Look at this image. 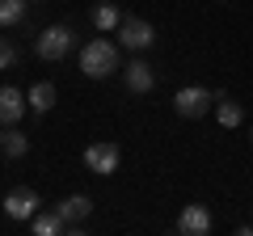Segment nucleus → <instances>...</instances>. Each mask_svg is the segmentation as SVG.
Instances as JSON below:
<instances>
[{"label": "nucleus", "instance_id": "obj_1", "mask_svg": "<svg viewBox=\"0 0 253 236\" xmlns=\"http://www.w3.org/2000/svg\"><path fill=\"white\" fill-rule=\"evenodd\" d=\"M81 72L89 80H106L110 72H118V46L110 38H89L81 46Z\"/></svg>", "mask_w": 253, "mask_h": 236}, {"label": "nucleus", "instance_id": "obj_2", "mask_svg": "<svg viewBox=\"0 0 253 236\" xmlns=\"http://www.w3.org/2000/svg\"><path fill=\"white\" fill-rule=\"evenodd\" d=\"M72 46H76V34H72V26H63V21H55V26H46V30L34 34V51H38V59H46V64L63 59Z\"/></svg>", "mask_w": 253, "mask_h": 236}, {"label": "nucleus", "instance_id": "obj_3", "mask_svg": "<svg viewBox=\"0 0 253 236\" xmlns=\"http://www.w3.org/2000/svg\"><path fill=\"white\" fill-rule=\"evenodd\" d=\"M118 164H123V152H118L114 139H97V144L84 148V169L93 177H110V173H118Z\"/></svg>", "mask_w": 253, "mask_h": 236}, {"label": "nucleus", "instance_id": "obj_4", "mask_svg": "<svg viewBox=\"0 0 253 236\" xmlns=\"http://www.w3.org/2000/svg\"><path fill=\"white\" fill-rule=\"evenodd\" d=\"M114 34H118V46H126V51H135V55H144L148 46L156 42V30L148 26L144 17H123V26H118Z\"/></svg>", "mask_w": 253, "mask_h": 236}, {"label": "nucleus", "instance_id": "obj_5", "mask_svg": "<svg viewBox=\"0 0 253 236\" xmlns=\"http://www.w3.org/2000/svg\"><path fill=\"white\" fill-rule=\"evenodd\" d=\"M173 110H177L181 118H203L211 110V89H203V84H186V89L173 93Z\"/></svg>", "mask_w": 253, "mask_h": 236}, {"label": "nucleus", "instance_id": "obj_6", "mask_svg": "<svg viewBox=\"0 0 253 236\" xmlns=\"http://www.w3.org/2000/svg\"><path fill=\"white\" fill-rule=\"evenodd\" d=\"M38 207H42V202H38V194L30 190V186H17V190L4 194V215L9 219H21V224H26V219L38 215Z\"/></svg>", "mask_w": 253, "mask_h": 236}, {"label": "nucleus", "instance_id": "obj_7", "mask_svg": "<svg viewBox=\"0 0 253 236\" xmlns=\"http://www.w3.org/2000/svg\"><path fill=\"white\" fill-rule=\"evenodd\" d=\"M26 110H30L26 93L13 89V84H0V127H17Z\"/></svg>", "mask_w": 253, "mask_h": 236}, {"label": "nucleus", "instance_id": "obj_8", "mask_svg": "<svg viewBox=\"0 0 253 236\" xmlns=\"http://www.w3.org/2000/svg\"><path fill=\"white\" fill-rule=\"evenodd\" d=\"M123 84L131 93H152V84H156V72H152V64H148L144 55H135L131 64L123 68Z\"/></svg>", "mask_w": 253, "mask_h": 236}, {"label": "nucleus", "instance_id": "obj_9", "mask_svg": "<svg viewBox=\"0 0 253 236\" xmlns=\"http://www.w3.org/2000/svg\"><path fill=\"white\" fill-rule=\"evenodd\" d=\"M177 232H181V236H207V232H211V211L203 207V202H190V207H181V215H177Z\"/></svg>", "mask_w": 253, "mask_h": 236}, {"label": "nucleus", "instance_id": "obj_10", "mask_svg": "<svg viewBox=\"0 0 253 236\" xmlns=\"http://www.w3.org/2000/svg\"><path fill=\"white\" fill-rule=\"evenodd\" d=\"M55 211H59V215H63V224H68V228H76V224H81V219H89L93 202L84 198V194H72V198H63V202H59V207H55Z\"/></svg>", "mask_w": 253, "mask_h": 236}, {"label": "nucleus", "instance_id": "obj_11", "mask_svg": "<svg viewBox=\"0 0 253 236\" xmlns=\"http://www.w3.org/2000/svg\"><path fill=\"white\" fill-rule=\"evenodd\" d=\"M26 101H30V110H34V114L42 118L46 110L55 106V84H51V80H38V84H30V93H26Z\"/></svg>", "mask_w": 253, "mask_h": 236}, {"label": "nucleus", "instance_id": "obj_12", "mask_svg": "<svg viewBox=\"0 0 253 236\" xmlns=\"http://www.w3.org/2000/svg\"><path fill=\"white\" fill-rule=\"evenodd\" d=\"M93 26L101 30V34H114L118 26H123V9H118V4H97V9H93Z\"/></svg>", "mask_w": 253, "mask_h": 236}, {"label": "nucleus", "instance_id": "obj_13", "mask_svg": "<svg viewBox=\"0 0 253 236\" xmlns=\"http://www.w3.org/2000/svg\"><path fill=\"white\" fill-rule=\"evenodd\" d=\"M30 228H34V236H55V232H68V224H63L59 211H42V215L30 219Z\"/></svg>", "mask_w": 253, "mask_h": 236}, {"label": "nucleus", "instance_id": "obj_14", "mask_svg": "<svg viewBox=\"0 0 253 236\" xmlns=\"http://www.w3.org/2000/svg\"><path fill=\"white\" fill-rule=\"evenodd\" d=\"M215 118H219V127H228V131H232V127H241L245 110L236 106L232 97H219V101H215Z\"/></svg>", "mask_w": 253, "mask_h": 236}, {"label": "nucleus", "instance_id": "obj_15", "mask_svg": "<svg viewBox=\"0 0 253 236\" xmlns=\"http://www.w3.org/2000/svg\"><path fill=\"white\" fill-rule=\"evenodd\" d=\"M0 152H9V160H21L30 152V135H21L17 127H4V148Z\"/></svg>", "mask_w": 253, "mask_h": 236}, {"label": "nucleus", "instance_id": "obj_16", "mask_svg": "<svg viewBox=\"0 0 253 236\" xmlns=\"http://www.w3.org/2000/svg\"><path fill=\"white\" fill-rule=\"evenodd\" d=\"M30 0H0V26H21Z\"/></svg>", "mask_w": 253, "mask_h": 236}, {"label": "nucleus", "instance_id": "obj_17", "mask_svg": "<svg viewBox=\"0 0 253 236\" xmlns=\"http://www.w3.org/2000/svg\"><path fill=\"white\" fill-rule=\"evenodd\" d=\"M13 64H17V46L0 34V72H4V68H13Z\"/></svg>", "mask_w": 253, "mask_h": 236}, {"label": "nucleus", "instance_id": "obj_18", "mask_svg": "<svg viewBox=\"0 0 253 236\" xmlns=\"http://www.w3.org/2000/svg\"><path fill=\"white\" fill-rule=\"evenodd\" d=\"M0 148H4V127H0Z\"/></svg>", "mask_w": 253, "mask_h": 236}, {"label": "nucleus", "instance_id": "obj_19", "mask_svg": "<svg viewBox=\"0 0 253 236\" xmlns=\"http://www.w3.org/2000/svg\"><path fill=\"white\" fill-rule=\"evenodd\" d=\"M30 4H42V0H30Z\"/></svg>", "mask_w": 253, "mask_h": 236}, {"label": "nucleus", "instance_id": "obj_20", "mask_svg": "<svg viewBox=\"0 0 253 236\" xmlns=\"http://www.w3.org/2000/svg\"><path fill=\"white\" fill-rule=\"evenodd\" d=\"M249 139H253V127H249Z\"/></svg>", "mask_w": 253, "mask_h": 236}]
</instances>
